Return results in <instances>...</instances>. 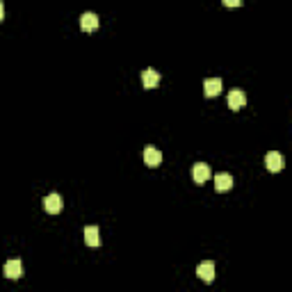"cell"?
<instances>
[{
    "label": "cell",
    "mask_w": 292,
    "mask_h": 292,
    "mask_svg": "<svg viewBox=\"0 0 292 292\" xmlns=\"http://www.w3.org/2000/svg\"><path fill=\"white\" fill-rule=\"evenodd\" d=\"M244 105H247V96H244L242 89H238V87H235L233 91H228V108L238 112V110H242Z\"/></svg>",
    "instance_id": "cell-1"
},
{
    "label": "cell",
    "mask_w": 292,
    "mask_h": 292,
    "mask_svg": "<svg viewBox=\"0 0 292 292\" xmlns=\"http://www.w3.org/2000/svg\"><path fill=\"white\" fill-rule=\"evenodd\" d=\"M224 89V82L222 78H208L206 82H203V91H206V96L208 99H215V96H219Z\"/></svg>",
    "instance_id": "cell-2"
},
{
    "label": "cell",
    "mask_w": 292,
    "mask_h": 292,
    "mask_svg": "<svg viewBox=\"0 0 292 292\" xmlns=\"http://www.w3.org/2000/svg\"><path fill=\"white\" fill-rule=\"evenodd\" d=\"M192 178H194V183H199V185H203L206 180L210 178V167L206 162H197L192 167Z\"/></svg>",
    "instance_id": "cell-3"
},
{
    "label": "cell",
    "mask_w": 292,
    "mask_h": 292,
    "mask_svg": "<svg viewBox=\"0 0 292 292\" xmlns=\"http://www.w3.org/2000/svg\"><path fill=\"white\" fill-rule=\"evenodd\" d=\"M62 206H64V201H62L60 194H48V197L44 199V208H46V213H50V215H57L62 210Z\"/></svg>",
    "instance_id": "cell-4"
},
{
    "label": "cell",
    "mask_w": 292,
    "mask_h": 292,
    "mask_svg": "<svg viewBox=\"0 0 292 292\" xmlns=\"http://www.w3.org/2000/svg\"><path fill=\"white\" fill-rule=\"evenodd\" d=\"M197 276L203 278L206 283H210L215 278V262L213 260H206V262H199L197 267Z\"/></svg>",
    "instance_id": "cell-5"
},
{
    "label": "cell",
    "mask_w": 292,
    "mask_h": 292,
    "mask_svg": "<svg viewBox=\"0 0 292 292\" xmlns=\"http://www.w3.org/2000/svg\"><path fill=\"white\" fill-rule=\"evenodd\" d=\"M142 84L146 87V89L158 87V84H160V73L155 69H144L142 71Z\"/></svg>",
    "instance_id": "cell-6"
},
{
    "label": "cell",
    "mask_w": 292,
    "mask_h": 292,
    "mask_svg": "<svg viewBox=\"0 0 292 292\" xmlns=\"http://www.w3.org/2000/svg\"><path fill=\"white\" fill-rule=\"evenodd\" d=\"M144 162H146V167H158L162 162V153L155 146H146L144 149Z\"/></svg>",
    "instance_id": "cell-7"
},
{
    "label": "cell",
    "mask_w": 292,
    "mask_h": 292,
    "mask_svg": "<svg viewBox=\"0 0 292 292\" xmlns=\"http://www.w3.org/2000/svg\"><path fill=\"white\" fill-rule=\"evenodd\" d=\"M5 276L7 278H21L23 276V262L21 260H7L5 262Z\"/></svg>",
    "instance_id": "cell-8"
},
{
    "label": "cell",
    "mask_w": 292,
    "mask_h": 292,
    "mask_svg": "<svg viewBox=\"0 0 292 292\" xmlns=\"http://www.w3.org/2000/svg\"><path fill=\"white\" fill-rule=\"evenodd\" d=\"M80 28H82L84 32H94L96 28H99V16H96L94 12H84L82 19H80Z\"/></svg>",
    "instance_id": "cell-9"
},
{
    "label": "cell",
    "mask_w": 292,
    "mask_h": 292,
    "mask_svg": "<svg viewBox=\"0 0 292 292\" xmlns=\"http://www.w3.org/2000/svg\"><path fill=\"white\" fill-rule=\"evenodd\" d=\"M265 164H267L269 171H281L283 169V155L278 153V151H269V153L265 155Z\"/></svg>",
    "instance_id": "cell-10"
},
{
    "label": "cell",
    "mask_w": 292,
    "mask_h": 292,
    "mask_svg": "<svg viewBox=\"0 0 292 292\" xmlns=\"http://www.w3.org/2000/svg\"><path fill=\"white\" fill-rule=\"evenodd\" d=\"M233 187V176L231 173H217V176H215V189H217V192H228V189Z\"/></svg>",
    "instance_id": "cell-11"
},
{
    "label": "cell",
    "mask_w": 292,
    "mask_h": 292,
    "mask_svg": "<svg viewBox=\"0 0 292 292\" xmlns=\"http://www.w3.org/2000/svg\"><path fill=\"white\" fill-rule=\"evenodd\" d=\"M84 242H87V247H99V244H101L99 226H87V228H84Z\"/></svg>",
    "instance_id": "cell-12"
},
{
    "label": "cell",
    "mask_w": 292,
    "mask_h": 292,
    "mask_svg": "<svg viewBox=\"0 0 292 292\" xmlns=\"http://www.w3.org/2000/svg\"><path fill=\"white\" fill-rule=\"evenodd\" d=\"M224 5H226V7H240V5H242V3H240V0H226Z\"/></svg>",
    "instance_id": "cell-13"
},
{
    "label": "cell",
    "mask_w": 292,
    "mask_h": 292,
    "mask_svg": "<svg viewBox=\"0 0 292 292\" xmlns=\"http://www.w3.org/2000/svg\"><path fill=\"white\" fill-rule=\"evenodd\" d=\"M5 19V5H3V3H0V21Z\"/></svg>",
    "instance_id": "cell-14"
}]
</instances>
